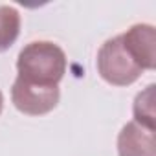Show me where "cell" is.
<instances>
[{
    "mask_svg": "<svg viewBox=\"0 0 156 156\" xmlns=\"http://www.w3.org/2000/svg\"><path fill=\"white\" fill-rule=\"evenodd\" d=\"M134 121L145 129L156 130L154 123V85H149L134 99Z\"/></svg>",
    "mask_w": 156,
    "mask_h": 156,
    "instance_id": "52a82bcc",
    "label": "cell"
},
{
    "mask_svg": "<svg viewBox=\"0 0 156 156\" xmlns=\"http://www.w3.org/2000/svg\"><path fill=\"white\" fill-rule=\"evenodd\" d=\"M11 99L19 112L28 116H44L57 107L61 90L59 85H33L17 77L11 87Z\"/></svg>",
    "mask_w": 156,
    "mask_h": 156,
    "instance_id": "3957f363",
    "label": "cell"
},
{
    "mask_svg": "<svg viewBox=\"0 0 156 156\" xmlns=\"http://www.w3.org/2000/svg\"><path fill=\"white\" fill-rule=\"evenodd\" d=\"M19 79L33 85H59L66 72L64 51L50 41L26 44L17 59Z\"/></svg>",
    "mask_w": 156,
    "mask_h": 156,
    "instance_id": "6da1fadb",
    "label": "cell"
},
{
    "mask_svg": "<svg viewBox=\"0 0 156 156\" xmlns=\"http://www.w3.org/2000/svg\"><path fill=\"white\" fill-rule=\"evenodd\" d=\"M2 108H4V96L0 92V114H2Z\"/></svg>",
    "mask_w": 156,
    "mask_h": 156,
    "instance_id": "ba28073f",
    "label": "cell"
},
{
    "mask_svg": "<svg viewBox=\"0 0 156 156\" xmlns=\"http://www.w3.org/2000/svg\"><path fill=\"white\" fill-rule=\"evenodd\" d=\"M123 46L141 70L156 68V31L151 24H134L121 35Z\"/></svg>",
    "mask_w": 156,
    "mask_h": 156,
    "instance_id": "277c9868",
    "label": "cell"
},
{
    "mask_svg": "<svg viewBox=\"0 0 156 156\" xmlns=\"http://www.w3.org/2000/svg\"><path fill=\"white\" fill-rule=\"evenodd\" d=\"M118 154L119 156H156L154 130L129 121L118 134Z\"/></svg>",
    "mask_w": 156,
    "mask_h": 156,
    "instance_id": "5b68a950",
    "label": "cell"
},
{
    "mask_svg": "<svg viewBox=\"0 0 156 156\" xmlns=\"http://www.w3.org/2000/svg\"><path fill=\"white\" fill-rule=\"evenodd\" d=\"M98 72L108 85L129 87L141 75V68L127 53L121 35L108 39L98 51Z\"/></svg>",
    "mask_w": 156,
    "mask_h": 156,
    "instance_id": "7a4b0ae2",
    "label": "cell"
},
{
    "mask_svg": "<svg viewBox=\"0 0 156 156\" xmlns=\"http://www.w3.org/2000/svg\"><path fill=\"white\" fill-rule=\"evenodd\" d=\"M20 35V15L11 6H0V53L9 50Z\"/></svg>",
    "mask_w": 156,
    "mask_h": 156,
    "instance_id": "8992f818",
    "label": "cell"
}]
</instances>
